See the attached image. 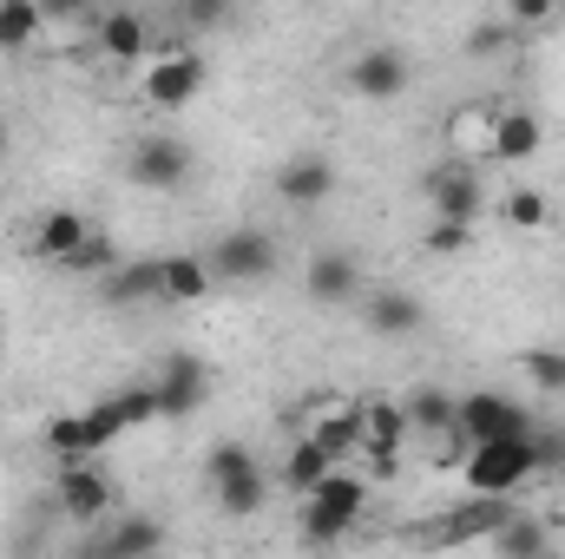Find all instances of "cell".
Returning <instances> with one entry per match:
<instances>
[{"label":"cell","mask_w":565,"mask_h":559,"mask_svg":"<svg viewBox=\"0 0 565 559\" xmlns=\"http://www.w3.org/2000/svg\"><path fill=\"white\" fill-rule=\"evenodd\" d=\"M204 474H211V494H217V507H224L231 520H250V514L270 507L277 474H270L244 441H217V447L204 454Z\"/></svg>","instance_id":"cell-1"},{"label":"cell","mask_w":565,"mask_h":559,"mask_svg":"<svg viewBox=\"0 0 565 559\" xmlns=\"http://www.w3.org/2000/svg\"><path fill=\"white\" fill-rule=\"evenodd\" d=\"M533 474H540L533 441H487V447H467V461H460V481L480 500H520V487Z\"/></svg>","instance_id":"cell-2"},{"label":"cell","mask_w":565,"mask_h":559,"mask_svg":"<svg viewBox=\"0 0 565 559\" xmlns=\"http://www.w3.org/2000/svg\"><path fill=\"white\" fill-rule=\"evenodd\" d=\"M362 514H369V481L349 474V467H335V474L302 500V540H309V547H335Z\"/></svg>","instance_id":"cell-3"},{"label":"cell","mask_w":565,"mask_h":559,"mask_svg":"<svg viewBox=\"0 0 565 559\" xmlns=\"http://www.w3.org/2000/svg\"><path fill=\"white\" fill-rule=\"evenodd\" d=\"M533 428H540V415H533L526 402L500 395V389L460 395V415H454V434H460L467 447H487V441H533Z\"/></svg>","instance_id":"cell-4"},{"label":"cell","mask_w":565,"mask_h":559,"mask_svg":"<svg viewBox=\"0 0 565 559\" xmlns=\"http://www.w3.org/2000/svg\"><path fill=\"white\" fill-rule=\"evenodd\" d=\"M204 264H211V277H224V283H270L282 264V244L270 231H257V224H237V231H224L204 251Z\"/></svg>","instance_id":"cell-5"},{"label":"cell","mask_w":565,"mask_h":559,"mask_svg":"<svg viewBox=\"0 0 565 559\" xmlns=\"http://www.w3.org/2000/svg\"><path fill=\"white\" fill-rule=\"evenodd\" d=\"M427 211L434 224H460L473 231L487 218V184H480V165H460V158H440L427 171Z\"/></svg>","instance_id":"cell-6"},{"label":"cell","mask_w":565,"mask_h":559,"mask_svg":"<svg viewBox=\"0 0 565 559\" xmlns=\"http://www.w3.org/2000/svg\"><path fill=\"white\" fill-rule=\"evenodd\" d=\"M204 80H211V66H204V53H191V46H171V53H158L151 66H145L139 93L151 113H184L198 93H204Z\"/></svg>","instance_id":"cell-7"},{"label":"cell","mask_w":565,"mask_h":559,"mask_svg":"<svg viewBox=\"0 0 565 559\" xmlns=\"http://www.w3.org/2000/svg\"><path fill=\"white\" fill-rule=\"evenodd\" d=\"M415 86V60L402 53V46H362L355 60H349V93L355 99H369V106H395L402 93Z\"/></svg>","instance_id":"cell-8"},{"label":"cell","mask_w":565,"mask_h":559,"mask_svg":"<svg viewBox=\"0 0 565 559\" xmlns=\"http://www.w3.org/2000/svg\"><path fill=\"white\" fill-rule=\"evenodd\" d=\"M126 178L145 184V191H178V184L191 178V145L171 139V133H145V139H132V151H126Z\"/></svg>","instance_id":"cell-9"},{"label":"cell","mask_w":565,"mask_h":559,"mask_svg":"<svg viewBox=\"0 0 565 559\" xmlns=\"http://www.w3.org/2000/svg\"><path fill=\"white\" fill-rule=\"evenodd\" d=\"M53 500H60V514H66L73 527H93V520L113 514V481H106L99 461H66L60 481H53Z\"/></svg>","instance_id":"cell-10"},{"label":"cell","mask_w":565,"mask_h":559,"mask_svg":"<svg viewBox=\"0 0 565 559\" xmlns=\"http://www.w3.org/2000/svg\"><path fill=\"white\" fill-rule=\"evenodd\" d=\"M277 198L289 211H316V204H329L335 198V158H322V151H296V158H282L277 165Z\"/></svg>","instance_id":"cell-11"},{"label":"cell","mask_w":565,"mask_h":559,"mask_svg":"<svg viewBox=\"0 0 565 559\" xmlns=\"http://www.w3.org/2000/svg\"><path fill=\"white\" fill-rule=\"evenodd\" d=\"M151 389H158V421H191L204 409V395H211V369L198 356H171Z\"/></svg>","instance_id":"cell-12"},{"label":"cell","mask_w":565,"mask_h":559,"mask_svg":"<svg viewBox=\"0 0 565 559\" xmlns=\"http://www.w3.org/2000/svg\"><path fill=\"white\" fill-rule=\"evenodd\" d=\"M513 514H520V500H480V494H467V500H460V507H454L447 520H434V534H427V540H434V547H467V540H493V534H500V527H507Z\"/></svg>","instance_id":"cell-13"},{"label":"cell","mask_w":565,"mask_h":559,"mask_svg":"<svg viewBox=\"0 0 565 559\" xmlns=\"http://www.w3.org/2000/svg\"><path fill=\"white\" fill-rule=\"evenodd\" d=\"M493 119H500V106H487V99H467V106H454V113H447V126H440L447 158H460V165H480V158H493Z\"/></svg>","instance_id":"cell-14"},{"label":"cell","mask_w":565,"mask_h":559,"mask_svg":"<svg viewBox=\"0 0 565 559\" xmlns=\"http://www.w3.org/2000/svg\"><path fill=\"white\" fill-rule=\"evenodd\" d=\"M86 238H93V218H86V211H73V204H53V211H40V224H33V244H26V251H33L40 264H53V271H60Z\"/></svg>","instance_id":"cell-15"},{"label":"cell","mask_w":565,"mask_h":559,"mask_svg":"<svg viewBox=\"0 0 565 559\" xmlns=\"http://www.w3.org/2000/svg\"><path fill=\"white\" fill-rule=\"evenodd\" d=\"M302 289H309V303H355V289H362L355 251H316L302 264Z\"/></svg>","instance_id":"cell-16"},{"label":"cell","mask_w":565,"mask_h":559,"mask_svg":"<svg viewBox=\"0 0 565 559\" xmlns=\"http://www.w3.org/2000/svg\"><path fill=\"white\" fill-rule=\"evenodd\" d=\"M546 151V119L526 113V106H500L493 119V165H526Z\"/></svg>","instance_id":"cell-17"},{"label":"cell","mask_w":565,"mask_h":559,"mask_svg":"<svg viewBox=\"0 0 565 559\" xmlns=\"http://www.w3.org/2000/svg\"><path fill=\"white\" fill-rule=\"evenodd\" d=\"M362 323H369V336H415L427 323V303L415 296V289H375L369 303H362Z\"/></svg>","instance_id":"cell-18"},{"label":"cell","mask_w":565,"mask_h":559,"mask_svg":"<svg viewBox=\"0 0 565 559\" xmlns=\"http://www.w3.org/2000/svg\"><path fill=\"white\" fill-rule=\"evenodd\" d=\"M402 447H408V415H402V402H388V395L362 402V454H369V461H402Z\"/></svg>","instance_id":"cell-19"},{"label":"cell","mask_w":565,"mask_h":559,"mask_svg":"<svg viewBox=\"0 0 565 559\" xmlns=\"http://www.w3.org/2000/svg\"><path fill=\"white\" fill-rule=\"evenodd\" d=\"M302 434H309V441H316L335 467H342L349 454H362V409H355V402H335L329 415H316Z\"/></svg>","instance_id":"cell-20"},{"label":"cell","mask_w":565,"mask_h":559,"mask_svg":"<svg viewBox=\"0 0 565 559\" xmlns=\"http://www.w3.org/2000/svg\"><path fill=\"white\" fill-rule=\"evenodd\" d=\"M402 415H408V434H434V447L454 434V415H460V395H447V389H408L402 395Z\"/></svg>","instance_id":"cell-21"},{"label":"cell","mask_w":565,"mask_h":559,"mask_svg":"<svg viewBox=\"0 0 565 559\" xmlns=\"http://www.w3.org/2000/svg\"><path fill=\"white\" fill-rule=\"evenodd\" d=\"M329 474H335V461H329V454H322V447H316L309 434H296V447L282 454V467H277L282 494H296V500H309V494H316V487H322Z\"/></svg>","instance_id":"cell-22"},{"label":"cell","mask_w":565,"mask_h":559,"mask_svg":"<svg viewBox=\"0 0 565 559\" xmlns=\"http://www.w3.org/2000/svg\"><path fill=\"white\" fill-rule=\"evenodd\" d=\"M99 53L119 60V66L145 60V53H151V27H145V13H132V7L106 13V20H99Z\"/></svg>","instance_id":"cell-23"},{"label":"cell","mask_w":565,"mask_h":559,"mask_svg":"<svg viewBox=\"0 0 565 559\" xmlns=\"http://www.w3.org/2000/svg\"><path fill=\"white\" fill-rule=\"evenodd\" d=\"M164 547V527L151 520V514H126L119 527H106V540L93 547V559H145Z\"/></svg>","instance_id":"cell-24"},{"label":"cell","mask_w":565,"mask_h":559,"mask_svg":"<svg viewBox=\"0 0 565 559\" xmlns=\"http://www.w3.org/2000/svg\"><path fill=\"white\" fill-rule=\"evenodd\" d=\"M158 283H164V303H204L217 277L198 251H178V257H158Z\"/></svg>","instance_id":"cell-25"},{"label":"cell","mask_w":565,"mask_h":559,"mask_svg":"<svg viewBox=\"0 0 565 559\" xmlns=\"http://www.w3.org/2000/svg\"><path fill=\"white\" fill-rule=\"evenodd\" d=\"M106 303H164V283H158V257H126L113 277L99 283Z\"/></svg>","instance_id":"cell-26"},{"label":"cell","mask_w":565,"mask_h":559,"mask_svg":"<svg viewBox=\"0 0 565 559\" xmlns=\"http://www.w3.org/2000/svg\"><path fill=\"white\" fill-rule=\"evenodd\" d=\"M46 33V7L40 0H0V53H33Z\"/></svg>","instance_id":"cell-27"},{"label":"cell","mask_w":565,"mask_h":559,"mask_svg":"<svg viewBox=\"0 0 565 559\" xmlns=\"http://www.w3.org/2000/svg\"><path fill=\"white\" fill-rule=\"evenodd\" d=\"M487 547H493V559H540L546 547H553V527H546L540 514H513Z\"/></svg>","instance_id":"cell-28"},{"label":"cell","mask_w":565,"mask_h":559,"mask_svg":"<svg viewBox=\"0 0 565 559\" xmlns=\"http://www.w3.org/2000/svg\"><path fill=\"white\" fill-rule=\"evenodd\" d=\"M119 264H126V257H119V244H113L106 231H93V238H86V244H79V251H73L66 264H60V271H66V277H93V283H106L113 271H119Z\"/></svg>","instance_id":"cell-29"},{"label":"cell","mask_w":565,"mask_h":559,"mask_svg":"<svg viewBox=\"0 0 565 559\" xmlns=\"http://www.w3.org/2000/svg\"><path fill=\"white\" fill-rule=\"evenodd\" d=\"M500 218H507L513 231H546V224H553V198L533 191V184H520V191L500 198Z\"/></svg>","instance_id":"cell-30"},{"label":"cell","mask_w":565,"mask_h":559,"mask_svg":"<svg viewBox=\"0 0 565 559\" xmlns=\"http://www.w3.org/2000/svg\"><path fill=\"white\" fill-rule=\"evenodd\" d=\"M46 447L60 454V467H66V461H93V434H86V415H53V421H46Z\"/></svg>","instance_id":"cell-31"},{"label":"cell","mask_w":565,"mask_h":559,"mask_svg":"<svg viewBox=\"0 0 565 559\" xmlns=\"http://www.w3.org/2000/svg\"><path fill=\"white\" fill-rule=\"evenodd\" d=\"M520 369H526V382H533V389L565 395V349H526V356H520Z\"/></svg>","instance_id":"cell-32"},{"label":"cell","mask_w":565,"mask_h":559,"mask_svg":"<svg viewBox=\"0 0 565 559\" xmlns=\"http://www.w3.org/2000/svg\"><path fill=\"white\" fill-rule=\"evenodd\" d=\"M79 415H86V434H93V454H106V447H113L119 434H132L113 395H106V402H93V409H79Z\"/></svg>","instance_id":"cell-33"},{"label":"cell","mask_w":565,"mask_h":559,"mask_svg":"<svg viewBox=\"0 0 565 559\" xmlns=\"http://www.w3.org/2000/svg\"><path fill=\"white\" fill-rule=\"evenodd\" d=\"M113 402H119L126 428H151V421H158V389H151V382H132V389H119Z\"/></svg>","instance_id":"cell-34"},{"label":"cell","mask_w":565,"mask_h":559,"mask_svg":"<svg viewBox=\"0 0 565 559\" xmlns=\"http://www.w3.org/2000/svg\"><path fill=\"white\" fill-rule=\"evenodd\" d=\"M533 454H540V474H565V421L533 428Z\"/></svg>","instance_id":"cell-35"},{"label":"cell","mask_w":565,"mask_h":559,"mask_svg":"<svg viewBox=\"0 0 565 559\" xmlns=\"http://www.w3.org/2000/svg\"><path fill=\"white\" fill-rule=\"evenodd\" d=\"M553 20H559L553 0H507V27H513V33H526V27H553Z\"/></svg>","instance_id":"cell-36"},{"label":"cell","mask_w":565,"mask_h":559,"mask_svg":"<svg viewBox=\"0 0 565 559\" xmlns=\"http://www.w3.org/2000/svg\"><path fill=\"white\" fill-rule=\"evenodd\" d=\"M507 40H513V27H507V20H480V27L467 33V53H473V60H487V53H500Z\"/></svg>","instance_id":"cell-37"},{"label":"cell","mask_w":565,"mask_h":559,"mask_svg":"<svg viewBox=\"0 0 565 559\" xmlns=\"http://www.w3.org/2000/svg\"><path fill=\"white\" fill-rule=\"evenodd\" d=\"M473 244V231H460V224H427V251L434 257H460Z\"/></svg>","instance_id":"cell-38"},{"label":"cell","mask_w":565,"mask_h":559,"mask_svg":"<svg viewBox=\"0 0 565 559\" xmlns=\"http://www.w3.org/2000/svg\"><path fill=\"white\" fill-rule=\"evenodd\" d=\"M224 20H231V7H211V0L184 7V27H224Z\"/></svg>","instance_id":"cell-39"},{"label":"cell","mask_w":565,"mask_h":559,"mask_svg":"<svg viewBox=\"0 0 565 559\" xmlns=\"http://www.w3.org/2000/svg\"><path fill=\"white\" fill-rule=\"evenodd\" d=\"M540 559H565V553H559V547H546V553H540Z\"/></svg>","instance_id":"cell-40"},{"label":"cell","mask_w":565,"mask_h":559,"mask_svg":"<svg viewBox=\"0 0 565 559\" xmlns=\"http://www.w3.org/2000/svg\"><path fill=\"white\" fill-rule=\"evenodd\" d=\"M0 145H7V126H0Z\"/></svg>","instance_id":"cell-41"},{"label":"cell","mask_w":565,"mask_h":559,"mask_svg":"<svg viewBox=\"0 0 565 559\" xmlns=\"http://www.w3.org/2000/svg\"><path fill=\"white\" fill-rule=\"evenodd\" d=\"M559 27H565V7H559Z\"/></svg>","instance_id":"cell-42"},{"label":"cell","mask_w":565,"mask_h":559,"mask_svg":"<svg viewBox=\"0 0 565 559\" xmlns=\"http://www.w3.org/2000/svg\"><path fill=\"white\" fill-rule=\"evenodd\" d=\"M145 559H158V553H145Z\"/></svg>","instance_id":"cell-43"}]
</instances>
